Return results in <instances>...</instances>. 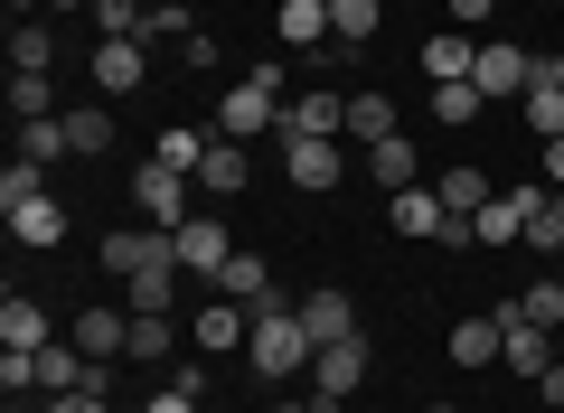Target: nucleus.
<instances>
[{
  "label": "nucleus",
  "mask_w": 564,
  "mask_h": 413,
  "mask_svg": "<svg viewBox=\"0 0 564 413\" xmlns=\"http://www.w3.org/2000/svg\"><path fill=\"white\" fill-rule=\"evenodd\" d=\"M10 57H20L29 76H47V66H57V29L47 20H10Z\"/></svg>",
  "instance_id": "393cba45"
},
{
  "label": "nucleus",
  "mask_w": 564,
  "mask_h": 413,
  "mask_svg": "<svg viewBox=\"0 0 564 413\" xmlns=\"http://www.w3.org/2000/svg\"><path fill=\"white\" fill-rule=\"evenodd\" d=\"M508 311H518V319H536V329H555V338H564V282H527V292L508 301Z\"/></svg>",
  "instance_id": "7c9ffc66"
},
{
  "label": "nucleus",
  "mask_w": 564,
  "mask_h": 413,
  "mask_svg": "<svg viewBox=\"0 0 564 413\" xmlns=\"http://www.w3.org/2000/svg\"><path fill=\"white\" fill-rule=\"evenodd\" d=\"M555 357H564V338H555Z\"/></svg>",
  "instance_id": "603ef678"
},
{
  "label": "nucleus",
  "mask_w": 564,
  "mask_h": 413,
  "mask_svg": "<svg viewBox=\"0 0 564 413\" xmlns=\"http://www.w3.org/2000/svg\"><path fill=\"white\" fill-rule=\"evenodd\" d=\"M555 263H564V254H555Z\"/></svg>",
  "instance_id": "864d4df0"
},
{
  "label": "nucleus",
  "mask_w": 564,
  "mask_h": 413,
  "mask_svg": "<svg viewBox=\"0 0 564 413\" xmlns=\"http://www.w3.org/2000/svg\"><path fill=\"white\" fill-rule=\"evenodd\" d=\"M207 151H217V132H161V151H151V160H161V170H180V178H198Z\"/></svg>",
  "instance_id": "cd10ccee"
},
{
  "label": "nucleus",
  "mask_w": 564,
  "mask_h": 413,
  "mask_svg": "<svg viewBox=\"0 0 564 413\" xmlns=\"http://www.w3.org/2000/svg\"><path fill=\"white\" fill-rule=\"evenodd\" d=\"M217 132H226V141H254V132H282V95H273V85H263V76H245L236 95L217 104Z\"/></svg>",
  "instance_id": "39448f33"
},
{
  "label": "nucleus",
  "mask_w": 564,
  "mask_h": 413,
  "mask_svg": "<svg viewBox=\"0 0 564 413\" xmlns=\"http://www.w3.org/2000/svg\"><path fill=\"white\" fill-rule=\"evenodd\" d=\"M245 357H254V376H273V385H282V376H302L321 348H311L302 311H292V301H273V311H254V338H245Z\"/></svg>",
  "instance_id": "f257e3e1"
},
{
  "label": "nucleus",
  "mask_w": 564,
  "mask_h": 413,
  "mask_svg": "<svg viewBox=\"0 0 564 413\" xmlns=\"http://www.w3.org/2000/svg\"><path fill=\"white\" fill-rule=\"evenodd\" d=\"M377 20H386V0H329V39H339V47H367Z\"/></svg>",
  "instance_id": "4be33fe9"
},
{
  "label": "nucleus",
  "mask_w": 564,
  "mask_h": 413,
  "mask_svg": "<svg viewBox=\"0 0 564 413\" xmlns=\"http://www.w3.org/2000/svg\"><path fill=\"white\" fill-rule=\"evenodd\" d=\"M282 413H339V404H282Z\"/></svg>",
  "instance_id": "49530a36"
},
{
  "label": "nucleus",
  "mask_w": 564,
  "mask_h": 413,
  "mask_svg": "<svg viewBox=\"0 0 564 413\" xmlns=\"http://www.w3.org/2000/svg\"><path fill=\"white\" fill-rule=\"evenodd\" d=\"M39 413H104V385H76V394H47Z\"/></svg>",
  "instance_id": "79ce46f5"
},
{
  "label": "nucleus",
  "mask_w": 564,
  "mask_h": 413,
  "mask_svg": "<svg viewBox=\"0 0 564 413\" xmlns=\"http://www.w3.org/2000/svg\"><path fill=\"white\" fill-rule=\"evenodd\" d=\"M10 113H20V122H47V113H57V85L29 76V66H10Z\"/></svg>",
  "instance_id": "c756f323"
},
{
  "label": "nucleus",
  "mask_w": 564,
  "mask_h": 413,
  "mask_svg": "<svg viewBox=\"0 0 564 413\" xmlns=\"http://www.w3.org/2000/svg\"><path fill=\"white\" fill-rule=\"evenodd\" d=\"M433 188H443V207H452V217H480L489 197H499V188H489L480 170H443V178H433Z\"/></svg>",
  "instance_id": "c85d7f7f"
},
{
  "label": "nucleus",
  "mask_w": 564,
  "mask_h": 413,
  "mask_svg": "<svg viewBox=\"0 0 564 413\" xmlns=\"http://www.w3.org/2000/svg\"><path fill=\"white\" fill-rule=\"evenodd\" d=\"M527 254H545V263L564 254V197H545V188H536V207H527Z\"/></svg>",
  "instance_id": "b1692460"
},
{
  "label": "nucleus",
  "mask_w": 564,
  "mask_h": 413,
  "mask_svg": "<svg viewBox=\"0 0 564 413\" xmlns=\"http://www.w3.org/2000/svg\"><path fill=\"white\" fill-rule=\"evenodd\" d=\"M545 178H555V188H564V141H545Z\"/></svg>",
  "instance_id": "a18cd8bd"
},
{
  "label": "nucleus",
  "mask_w": 564,
  "mask_h": 413,
  "mask_svg": "<svg viewBox=\"0 0 564 413\" xmlns=\"http://www.w3.org/2000/svg\"><path fill=\"white\" fill-rule=\"evenodd\" d=\"M348 132H358V141H386V132H395V104H386V95H348Z\"/></svg>",
  "instance_id": "c9c22d12"
},
{
  "label": "nucleus",
  "mask_w": 564,
  "mask_h": 413,
  "mask_svg": "<svg viewBox=\"0 0 564 413\" xmlns=\"http://www.w3.org/2000/svg\"><path fill=\"white\" fill-rule=\"evenodd\" d=\"M282 170H292V188L329 197V188H339V141H321V132H282Z\"/></svg>",
  "instance_id": "423d86ee"
},
{
  "label": "nucleus",
  "mask_w": 564,
  "mask_h": 413,
  "mask_svg": "<svg viewBox=\"0 0 564 413\" xmlns=\"http://www.w3.org/2000/svg\"><path fill=\"white\" fill-rule=\"evenodd\" d=\"M104 273H113V282L180 273V236H170V226H132V236H104Z\"/></svg>",
  "instance_id": "7ed1b4c3"
},
{
  "label": "nucleus",
  "mask_w": 564,
  "mask_h": 413,
  "mask_svg": "<svg viewBox=\"0 0 564 413\" xmlns=\"http://www.w3.org/2000/svg\"><path fill=\"white\" fill-rule=\"evenodd\" d=\"M132 207H141L151 226H170V236L198 217V207H188V178H180V170H161V160H141V170H132Z\"/></svg>",
  "instance_id": "20e7f679"
},
{
  "label": "nucleus",
  "mask_w": 564,
  "mask_h": 413,
  "mask_svg": "<svg viewBox=\"0 0 564 413\" xmlns=\"http://www.w3.org/2000/svg\"><path fill=\"white\" fill-rule=\"evenodd\" d=\"M29 197H47V160H10V170H0V217L29 207Z\"/></svg>",
  "instance_id": "473e14b6"
},
{
  "label": "nucleus",
  "mask_w": 564,
  "mask_h": 413,
  "mask_svg": "<svg viewBox=\"0 0 564 413\" xmlns=\"http://www.w3.org/2000/svg\"><path fill=\"white\" fill-rule=\"evenodd\" d=\"M527 132H536V141H564V85H555V76L527 85Z\"/></svg>",
  "instance_id": "bb28decb"
},
{
  "label": "nucleus",
  "mask_w": 564,
  "mask_h": 413,
  "mask_svg": "<svg viewBox=\"0 0 564 413\" xmlns=\"http://www.w3.org/2000/svg\"><path fill=\"white\" fill-rule=\"evenodd\" d=\"M311 376H321V404H348V394H358V376H367V338L321 348V357H311Z\"/></svg>",
  "instance_id": "9b49d317"
},
{
  "label": "nucleus",
  "mask_w": 564,
  "mask_h": 413,
  "mask_svg": "<svg viewBox=\"0 0 564 413\" xmlns=\"http://www.w3.org/2000/svg\"><path fill=\"white\" fill-rule=\"evenodd\" d=\"M545 76H555V85H564V57H545Z\"/></svg>",
  "instance_id": "09e8293b"
},
{
  "label": "nucleus",
  "mask_w": 564,
  "mask_h": 413,
  "mask_svg": "<svg viewBox=\"0 0 564 413\" xmlns=\"http://www.w3.org/2000/svg\"><path fill=\"white\" fill-rule=\"evenodd\" d=\"M480 85H433V122H452V132H462V122H480Z\"/></svg>",
  "instance_id": "f704fd0d"
},
{
  "label": "nucleus",
  "mask_w": 564,
  "mask_h": 413,
  "mask_svg": "<svg viewBox=\"0 0 564 413\" xmlns=\"http://www.w3.org/2000/svg\"><path fill=\"white\" fill-rule=\"evenodd\" d=\"M141 413H198V394H180V385H161V394H151V404H141Z\"/></svg>",
  "instance_id": "37998d69"
},
{
  "label": "nucleus",
  "mask_w": 564,
  "mask_h": 413,
  "mask_svg": "<svg viewBox=\"0 0 564 413\" xmlns=\"http://www.w3.org/2000/svg\"><path fill=\"white\" fill-rule=\"evenodd\" d=\"M151 39H198V29H188V10H180V0H151V29H141V47H151Z\"/></svg>",
  "instance_id": "58836bf2"
},
{
  "label": "nucleus",
  "mask_w": 564,
  "mask_h": 413,
  "mask_svg": "<svg viewBox=\"0 0 564 413\" xmlns=\"http://www.w3.org/2000/svg\"><path fill=\"white\" fill-rule=\"evenodd\" d=\"M132 357H170V311H132Z\"/></svg>",
  "instance_id": "4c0bfd02"
},
{
  "label": "nucleus",
  "mask_w": 564,
  "mask_h": 413,
  "mask_svg": "<svg viewBox=\"0 0 564 413\" xmlns=\"http://www.w3.org/2000/svg\"><path fill=\"white\" fill-rule=\"evenodd\" d=\"M226 254H236L226 217H217V207H198V217L180 226V273H207V282H217V273H226Z\"/></svg>",
  "instance_id": "0eeeda50"
},
{
  "label": "nucleus",
  "mask_w": 564,
  "mask_h": 413,
  "mask_svg": "<svg viewBox=\"0 0 564 413\" xmlns=\"http://www.w3.org/2000/svg\"><path fill=\"white\" fill-rule=\"evenodd\" d=\"M47 10H95V0H47Z\"/></svg>",
  "instance_id": "de8ad7c7"
},
{
  "label": "nucleus",
  "mask_w": 564,
  "mask_h": 413,
  "mask_svg": "<svg viewBox=\"0 0 564 413\" xmlns=\"http://www.w3.org/2000/svg\"><path fill=\"white\" fill-rule=\"evenodd\" d=\"M76 348L85 357H132V311H104V301H95V311L76 319Z\"/></svg>",
  "instance_id": "dca6fc26"
},
{
  "label": "nucleus",
  "mask_w": 564,
  "mask_h": 413,
  "mask_svg": "<svg viewBox=\"0 0 564 413\" xmlns=\"http://www.w3.org/2000/svg\"><path fill=\"white\" fill-rule=\"evenodd\" d=\"M282 132H348V95H321V85H311V95H292L282 104Z\"/></svg>",
  "instance_id": "4468645a"
},
{
  "label": "nucleus",
  "mask_w": 564,
  "mask_h": 413,
  "mask_svg": "<svg viewBox=\"0 0 564 413\" xmlns=\"http://www.w3.org/2000/svg\"><path fill=\"white\" fill-rule=\"evenodd\" d=\"M443 217H452L443 188H423V178H414V188H395V236H423V244H433V236H443Z\"/></svg>",
  "instance_id": "f3484780"
},
{
  "label": "nucleus",
  "mask_w": 564,
  "mask_h": 413,
  "mask_svg": "<svg viewBox=\"0 0 564 413\" xmlns=\"http://www.w3.org/2000/svg\"><path fill=\"white\" fill-rule=\"evenodd\" d=\"M527 207H536V188H499L480 207V244H527Z\"/></svg>",
  "instance_id": "2eb2a0df"
},
{
  "label": "nucleus",
  "mask_w": 564,
  "mask_h": 413,
  "mask_svg": "<svg viewBox=\"0 0 564 413\" xmlns=\"http://www.w3.org/2000/svg\"><path fill=\"white\" fill-rule=\"evenodd\" d=\"M499 338H508L499 311H489V319H462V329H452V367H499Z\"/></svg>",
  "instance_id": "a211bd4d"
},
{
  "label": "nucleus",
  "mask_w": 564,
  "mask_h": 413,
  "mask_svg": "<svg viewBox=\"0 0 564 413\" xmlns=\"http://www.w3.org/2000/svg\"><path fill=\"white\" fill-rule=\"evenodd\" d=\"M292 311H302V329H311V348H339V338H358V311H348V292H302L292 301Z\"/></svg>",
  "instance_id": "1a4fd4ad"
},
{
  "label": "nucleus",
  "mask_w": 564,
  "mask_h": 413,
  "mask_svg": "<svg viewBox=\"0 0 564 413\" xmlns=\"http://www.w3.org/2000/svg\"><path fill=\"white\" fill-rule=\"evenodd\" d=\"M95 29L104 39H141L151 29V0H95Z\"/></svg>",
  "instance_id": "72a5a7b5"
},
{
  "label": "nucleus",
  "mask_w": 564,
  "mask_h": 413,
  "mask_svg": "<svg viewBox=\"0 0 564 413\" xmlns=\"http://www.w3.org/2000/svg\"><path fill=\"white\" fill-rule=\"evenodd\" d=\"M57 122H66V151H85V160L113 151V113H104V95H95V104H76V113H57Z\"/></svg>",
  "instance_id": "6ab92c4d"
},
{
  "label": "nucleus",
  "mask_w": 564,
  "mask_h": 413,
  "mask_svg": "<svg viewBox=\"0 0 564 413\" xmlns=\"http://www.w3.org/2000/svg\"><path fill=\"white\" fill-rule=\"evenodd\" d=\"M367 170L386 178V197H395V188H414V141H404V132H386V141H367Z\"/></svg>",
  "instance_id": "5701e85b"
},
{
  "label": "nucleus",
  "mask_w": 564,
  "mask_h": 413,
  "mask_svg": "<svg viewBox=\"0 0 564 413\" xmlns=\"http://www.w3.org/2000/svg\"><path fill=\"white\" fill-rule=\"evenodd\" d=\"M217 292L226 301H245V311H273V263H263V254H226V273H217Z\"/></svg>",
  "instance_id": "f8f14e48"
},
{
  "label": "nucleus",
  "mask_w": 564,
  "mask_h": 413,
  "mask_svg": "<svg viewBox=\"0 0 564 413\" xmlns=\"http://www.w3.org/2000/svg\"><path fill=\"white\" fill-rule=\"evenodd\" d=\"M329 39V0H282V47H311Z\"/></svg>",
  "instance_id": "2f4dec72"
},
{
  "label": "nucleus",
  "mask_w": 564,
  "mask_h": 413,
  "mask_svg": "<svg viewBox=\"0 0 564 413\" xmlns=\"http://www.w3.org/2000/svg\"><path fill=\"white\" fill-rule=\"evenodd\" d=\"M545 76V57L536 47H518V39H480V66H470V85H480L489 104H527V85Z\"/></svg>",
  "instance_id": "f03ea898"
},
{
  "label": "nucleus",
  "mask_w": 564,
  "mask_h": 413,
  "mask_svg": "<svg viewBox=\"0 0 564 413\" xmlns=\"http://www.w3.org/2000/svg\"><path fill=\"white\" fill-rule=\"evenodd\" d=\"M170 282H180V273H141L132 282V311H170Z\"/></svg>",
  "instance_id": "ea45409f"
},
{
  "label": "nucleus",
  "mask_w": 564,
  "mask_h": 413,
  "mask_svg": "<svg viewBox=\"0 0 564 413\" xmlns=\"http://www.w3.org/2000/svg\"><path fill=\"white\" fill-rule=\"evenodd\" d=\"M423 413H462V404H423Z\"/></svg>",
  "instance_id": "3c124183"
},
{
  "label": "nucleus",
  "mask_w": 564,
  "mask_h": 413,
  "mask_svg": "<svg viewBox=\"0 0 564 413\" xmlns=\"http://www.w3.org/2000/svg\"><path fill=\"white\" fill-rule=\"evenodd\" d=\"M245 178H254V160H245V141H226V132H217V151H207V170H198V188H207V197H236Z\"/></svg>",
  "instance_id": "aec40b11"
},
{
  "label": "nucleus",
  "mask_w": 564,
  "mask_h": 413,
  "mask_svg": "<svg viewBox=\"0 0 564 413\" xmlns=\"http://www.w3.org/2000/svg\"><path fill=\"white\" fill-rule=\"evenodd\" d=\"M489 10H499V0H452V20H462V29H480Z\"/></svg>",
  "instance_id": "c03bdc74"
},
{
  "label": "nucleus",
  "mask_w": 564,
  "mask_h": 413,
  "mask_svg": "<svg viewBox=\"0 0 564 413\" xmlns=\"http://www.w3.org/2000/svg\"><path fill=\"white\" fill-rule=\"evenodd\" d=\"M470 66H480L470 39H433V47H423V76H433V85H470Z\"/></svg>",
  "instance_id": "a878e982"
},
{
  "label": "nucleus",
  "mask_w": 564,
  "mask_h": 413,
  "mask_svg": "<svg viewBox=\"0 0 564 413\" xmlns=\"http://www.w3.org/2000/svg\"><path fill=\"white\" fill-rule=\"evenodd\" d=\"M10 236H20L29 254H57L66 244V207L57 197H29V207H10Z\"/></svg>",
  "instance_id": "ddd939ff"
},
{
  "label": "nucleus",
  "mask_w": 564,
  "mask_h": 413,
  "mask_svg": "<svg viewBox=\"0 0 564 413\" xmlns=\"http://www.w3.org/2000/svg\"><path fill=\"white\" fill-rule=\"evenodd\" d=\"M433 244H443V254H470V244H480V217H443V236H433Z\"/></svg>",
  "instance_id": "a19ab883"
},
{
  "label": "nucleus",
  "mask_w": 564,
  "mask_h": 413,
  "mask_svg": "<svg viewBox=\"0 0 564 413\" xmlns=\"http://www.w3.org/2000/svg\"><path fill=\"white\" fill-rule=\"evenodd\" d=\"M47 338H57V329H47L39 301H20V292L0 301V348H47Z\"/></svg>",
  "instance_id": "412c9836"
},
{
  "label": "nucleus",
  "mask_w": 564,
  "mask_h": 413,
  "mask_svg": "<svg viewBox=\"0 0 564 413\" xmlns=\"http://www.w3.org/2000/svg\"><path fill=\"white\" fill-rule=\"evenodd\" d=\"M10 413H39V404H20V394H10Z\"/></svg>",
  "instance_id": "8fccbe9b"
},
{
  "label": "nucleus",
  "mask_w": 564,
  "mask_h": 413,
  "mask_svg": "<svg viewBox=\"0 0 564 413\" xmlns=\"http://www.w3.org/2000/svg\"><path fill=\"white\" fill-rule=\"evenodd\" d=\"M66 151V122L47 113V122H20V160H57Z\"/></svg>",
  "instance_id": "e433bc0d"
},
{
  "label": "nucleus",
  "mask_w": 564,
  "mask_h": 413,
  "mask_svg": "<svg viewBox=\"0 0 564 413\" xmlns=\"http://www.w3.org/2000/svg\"><path fill=\"white\" fill-rule=\"evenodd\" d=\"M141 76H151V47L141 39H104L95 47V95L113 104V95H141Z\"/></svg>",
  "instance_id": "6e6552de"
},
{
  "label": "nucleus",
  "mask_w": 564,
  "mask_h": 413,
  "mask_svg": "<svg viewBox=\"0 0 564 413\" xmlns=\"http://www.w3.org/2000/svg\"><path fill=\"white\" fill-rule=\"evenodd\" d=\"M188 338H198L207 357H226V348H245V338H254V311H245V301H226V292H217V301H207L198 319H188Z\"/></svg>",
  "instance_id": "9d476101"
}]
</instances>
